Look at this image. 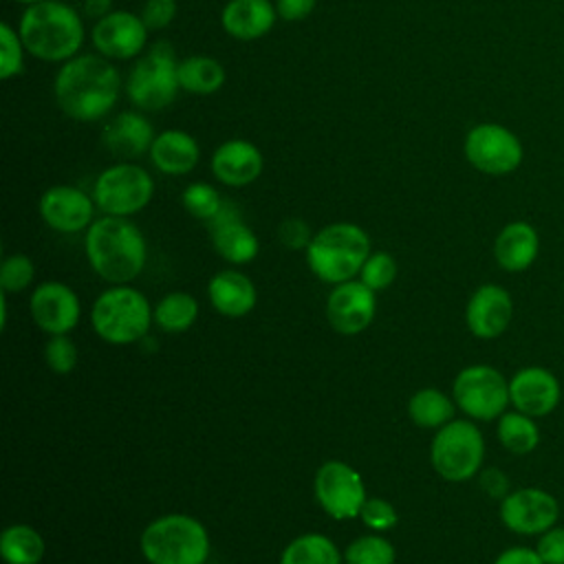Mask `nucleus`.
<instances>
[{
  "mask_svg": "<svg viewBox=\"0 0 564 564\" xmlns=\"http://www.w3.org/2000/svg\"><path fill=\"white\" fill-rule=\"evenodd\" d=\"M123 84L112 59L104 55H75L55 73L53 97L66 117L93 123L117 106Z\"/></svg>",
  "mask_w": 564,
  "mask_h": 564,
  "instance_id": "1",
  "label": "nucleus"
},
{
  "mask_svg": "<svg viewBox=\"0 0 564 564\" xmlns=\"http://www.w3.org/2000/svg\"><path fill=\"white\" fill-rule=\"evenodd\" d=\"M84 251L90 269L108 284H130L141 275L148 260L141 229L130 218L106 214L86 229Z\"/></svg>",
  "mask_w": 564,
  "mask_h": 564,
  "instance_id": "2",
  "label": "nucleus"
},
{
  "mask_svg": "<svg viewBox=\"0 0 564 564\" xmlns=\"http://www.w3.org/2000/svg\"><path fill=\"white\" fill-rule=\"evenodd\" d=\"M18 33L29 55L59 64L79 55L86 40L84 15L62 0H42L24 7Z\"/></svg>",
  "mask_w": 564,
  "mask_h": 564,
  "instance_id": "3",
  "label": "nucleus"
},
{
  "mask_svg": "<svg viewBox=\"0 0 564 564\" xmlns=\"http://www.w3.org/2000/svg\"><path fill=\"white\" fill-rule=\"evenodd\" d=\"M372 253L370 236L355 223H330L313 234L306 247L311 273L326 284H341L359 278V271Z\"/></svg>",
  "mask_w": 564,
  "mask_h": 564,
  "instance_id": "4",
  "label": "nucleus"
},
{
  "mask_svg": "<svg viewBox=\"0 0 564 564\" xmlns=\"http://www.w3.org/2000/svg\"><path fill=\"white\" fill-rule=\"evenodd\" d=\"M139 549L148 564H205L212 542L198 518L165 513L145 524Z\"/></svg>",
  "mask_w": 564,
  "mask_h": 564,
  "instance_id": "5",
  "label": "nucleus"
},
{
  "mask_svg": "<svg viewBox=\"0 0 564 564\" xmlns=\"http://www.w3.org/2000/svg\"><path fill=\"white\" fill-rule=\"evenodd\" d=\"M90 324L99 339L112 346L141 341L154 324L148 297L130 284H110L90 308Z\"/></svg>",
  "mask_w": 564,
  "mask_h": 564,
  "instance_id": "6",
  "label": "nucleus"
},
{
  "mask_svg": "<svg viewBox=\"0 0 564 564\" xmlns=\"http://www.w3.org/2000/svg\"><path fill=\"white\" fill-rule=\"evenodd\" d=\"M126 97L141 112H159L172 106L178 84V59L170 42H154L143 55L137 57L126 75Z\"/></svg>",
  "mask_w": 564,
  "mask_h": 564,
  "instance_id": "7",
  "label": "nucleus"
},
{
  "mask_svg": "<svg viewBox=\"0 0 564 564\" xmlns=\"http://www.w3.org/2000/svg\"><path fill=\"white\" fill-rule=\"evenodd\" d=\"M430 463L447 482H467L485 463V436L471 419H452L430 443Z\"/></svg>",
  "mask_w": 564,
  "mask_h": 564,
  "instance_id": "8",
  "label": "nucleus"
},
{
  "mask_svg": "<svg viewBox=\"0 0 564 564\" xmlns=\"http://www.w3.org/2000/svg\"><path fill=\"white\" fill-rule=\"evenodd\" d=\"M154 196V178L145 167L132 161H119L99 172L93 185V198L106 216L130 218L148 207Z\"/></svg>",
  "mask_w": 564,
  "mask_h": 564,
  "instance_id": "9",
  "label": "nucleus"
},
{
  "mask_svg": "<svg viewBox=\"0 0 564 564\" xmlns=\"http://www.w3.org/2000/svg\"><path fill=\"white\" fill-rule=\"evenodd\" d=\"M452 399L471 421H498L511 405L509 379L489 364L465 366L454 377Z\"/></svg>",
  "mask_w": 564,
  "mask_h": 564,
  "instance_id": "10",
  "label": "nucleus"
},
{
  "mask_svg": "<svg viewBox=\"0 0 564 564\" xmlns=\"http://www.w3.org/2000/svg\"><path fill=\"white\" fill-rule=\"evenodd\" d=\"M463 152L467 163L487 176H505L516 172L524 156L522 141L516 137V132L491 121L469 128L463 141Z\"/></svg>",
  "mask_w": 564,
  "mask_h": 564,
  "instance_id": "11",
  "label": "nucleus"
},
{
  "mask_svg": "<svg viewBox=\"0 0 564 564\" xmlns=\"http://www.w3.org/2000/svg\"><path fill=\"white\" fill-rule=\"evenodd\" d=\"M313 494L322 511L335 520L359 518L368 500L361 474L346 460H324L313 478Z\"/></svg>",
  "mask_w": 564,
  "mask_h": 564,
  "instance_id": "12",
  "label": "nucleus"
},
{
  "mask_svg": "<svg viewBox=\"0 0 564 564\" xmlns=\"http://www.w3.org/2000/svg\"><path fill=\"white\" fill-rule=\"evenodd\" d=\"M500 522L518 535H540L557 524L560 502L540 487H520L500 498Z\"/></svg>",
  "mask_w": 564,
  "mask_h": 564,
  "instance_id": "13",
  "label": "nucleus"
},
{
  "mask_svg": "<svg viewBox=\"0 0 564 564\" xmlns=\"http://www.w3.org/2000/svg\"><path fill=\"white\" fill-rule=\"evenodd\" d=\"M29 313L46 335H68L82 317V304L68 284L48 280L31 291Z\"/></svg>",
  "mask_w": 564,
  "mask_h": 564,
  "instance_id": "14",
  "label": "nucleus"
},
{
  "mask_svg": "<svg viewBox=\"0 0 564 564\" xmlns=\"http://www.w3.org/2000/svg\"><path fill=\"white\" fill-rule=\"evenodd\" d=\"M377 313V293L359 278L335 284L326 297V319L339 335L364 333Z\"/></svg>",
  "mask_w": 564,
  "mask_h": 564,
  "instance_id": "15",
  "label": "nucleus"
},
{
  "mask_svg": "<svg viewBox=\"0 0 564 564\" xmlns=\"http://www.w3.org/2000/svg\"><path fill=\"white\" fill-rule=\"evenodd\" d=\"M148 26L141 15L132 11H110L97 20L90 31L95 51L108 59H134L143 53L148 42Z\"/></svg>",
  "mask_w": 564,
  "mask_h": 564,
  "instance_id": "16",
  "label": "nucleus"
},
{
  "mask_svg": "<svg viewBox=\"0 0 564 564\" xmlns=\"http://www.w3.org/2000/svg\"><path fill=\"white\" fill-rule=\"evenodd\" d=\"M95 198L75 185H53L37 203L44 225L57 234L86 231L95 220Z\"/></svg>",
  "mask_w": 564,
  "mask_h": 564,
  "instance_id": "17",
  "label": "nucleus"
},
{
  "mask_svg": "<svg viewBox=\"0 0 564 564\" xmlns=\"http://www.w3.org/2000/svg\"><path fill=\"white\" fill-rule=\"evenodd\" d=\"M511 408L533 419H544L555 412L562 401L560 379L542 366H524L509 379Z\"/></svg>",
  "mask_w": 564,
  "mask_h": 564,
  "instance_id": "18",
  "label": "nucleus"
},
{
  "mask_svg": "<svg viewBox=\"0 0 564 564\" xmlns=\"http://www.w3.org/2000/svg\"><path fill=\"white\" fill-rule=\"evenodd\" d=\"M513 319L511 293L496 282L480 284L467 300L465 326L478 339L500 337Z\"/></svg>",
  "mask_w": 564,
  "mask_h": 564,
  "instance_id": "19",
  "label": "nucleus"
},
{
  "mask_svg": "<svg viewBox=\"0 0 564 564\" xmlns=\"http://www.w3.org/2000/svg\"><path fill=\"white\" fill-rule=\"evenodd\" d=\"M209 240L216 253L231 264H247L256 260L260 240L253 229L242 220L240 209L234 200H223L218 214L207 223Z\"/></svg>",
  "mask_w": 564,
  "mask_h": 564,
  "instance_id": "20",
  "label": "nucleus"
},
{
  "mask_svg": "<svg viewBox=\"0 0 564 564\" xmlns=\"http://www.w3.org/2000/svg\"><path fill=\"white\" fill-rule=\"evenodd\" d=\"M209 167L218 183L227 187H245L262 174L264 156L260 148L247 139H227L214 150Z\"/></svg>",
  "mask_w": 564,
  "mask_h": 564,
  "instance_id": "21",
  "label": "nucleus"
},
{
  "mask_svg": "<svg viewBox=\"0 0 564 564\" xmlns=\"http://www.w3.org/2000/svg\"><path fill=\"white\" fill-rule=\"evenodd\" d=\"M154 128L141 110H123L106 121L101 128L104 148L119 159H137L150 154Z\"/></svg>",
  "mask_w": 564,
  "mask_h": 564,
  "instance_id": "22",
  "label": "nucleus"
},
{
  "mask_svg": "<svg viewBox=\"0 0 564 564\" xmlns=\"http://www.w3.org/2000/svg\"><path fill=\"white\" fill-rule=\"evenodd\" d=\"M278 20L275 2L271 0H229L220 11L223 31L240 42L264 37Z\"/></svg>",
  "mask_w": 564,
  "mask_h": 564,
  "instance_id": "23",
  "label": "nucleus"
},
{
  "mask_svg": "<svg viewBox=\"0 0 564 564\" xmlns=\"http://www.w3.org/2000/svg\"><path fill=\"white\" fill-rule=\"evenodd\" d=\"M540 253L538 229L527 220L507 223L494 240V260L507 273L527 271Z\"/></svg>",
  "mask_w": 564,
  "mask_h": 564,
  "instance_id": "24",
  "label": "nucleus"
},
{
  "mask_svg": "<svg viewBox=\"0 0 564 564\" xmlns=\"http://www.w3.org/2000/svg\"><path fill=\"white\" fill-rule=\"evenodd\" d=\"M207 297L216 313L225 317H245L256 308L258 291L249 275L238 269H223L212 275L207 284Z\"/></svg>",
  "mask_w": 564,
  "mask_h": 564,
  "instance_id": "25",
  "label": "nucleus"
},
{
  "mask_svg": "<svg viewBox=\"0 0 564 564\" xmlns=\"http://www.w3.org/2000/svg\"><path fill=\"white\" fill-rule=\"evenodd\" d=\"M152 165L165 176H183L189 174L200 159V145L196 137L185 130H163L154 137L150 148Z\"/></svg>",
  "mask_w": 564,
  "mask_h": 564,
  "instance_id": "26",
  "label": "nucleus"
},
{
  "mask_svg": "<svg viewBox=\"0 0 564 564\" xmlns=\"http://www.w3.org/2000/svg\"><path fill=\"white\" fill-rule=\"evenodd\" d=\"M227 79L225 66L209 55H189L178 59V84L189 95H214Z\"/></svg>",
  "mask_w": 564,
  "mask_h": 564,
  "instance_id": "27",
  "label": "nucleus"
},
{
  "mask_svg": "<svg viewBox=\"0 0 564 564\" xmlns=\"http://www.w3.org/2000/svg\"><path fill=\"white\" fill-rule=\"evenodd\" d=\"M46 544L42 533L26 524L15 522L0 533V557L4 564H40L44 560Z\"/></svg>",
  "mask_w": 564,
  "mask_h": 564,
  "instance_id": "28",
  "label": "nucleus"
},
{
  "mask_svg": "<svg viewBox=\"0 0 564 564\" xmlns=\"http://www.w3.org/2000/svg\"><path fill=\"white\" fill-rule=\"evenodd\" d=\"M456 414V403L438 388H421L408 399V416L423 430H438Z\"/></svg>",
  "mask_w": 564,
  "mask_h": 564,
  "instance_id": "29",
  "label": "nucleus"
},
{
  "mask_svg": "<svg viewBox=\"0 0 564 564\" xmlns=\"http://www.w3.org/2000/svg\"><path fill=\"white\" fill-rule=\"evenodd\" d=\"M498 443L516 456H527L540 445L538 419L522 414L518 410H507L496 421Z\"/></svg>",
  "mask_w": 564,
  "mask_h": 564,
  "instance_id": "30",
  "label": "nucleus"
},
{
  "mask_svg": "<svg viewBox=\"0 0 564 564\" xmlns=\"http://www.w3.org/2000/svg\"><path fill=\"white\" fill-rule=\"evenodd\" d=\"M344 553L324 533H302L280 553L278 564H341Z\"/></svg>",
  "mask_w": 564,
  "mask_h": 564,
  "instance_id": "31",
  "label": "nucleus"
},
{
  "mask_svg": "<svg viewBox=\"0 0 564 564\" xmlns=\"http://www.w3.org/2000/svg\"><path fill=\"white\" fill-rule=\"evenodd\" d=\"M152 317L163 333H185L198 317V302L187 291H170L152 306Z\"/></svg>",
  "mask_w": 564,
  "mask_h": 564,
  "instance_id": "32",
  "label": "nucleus"
},
{
  "mask_svg": "<svg viewBox=\"0 0 564 564\" xmlns=\"http://www.w3.org/2000/svg\"><path fill=\"white\" fill-rule=\"evenodd\" d=\"M394 544L375 531L355 538L344 551L346 564H394Z\"/></svg>",
  "mask_w": 564,
  "mask_h": 564,
  "instance_id": "33",
  "label": "nucleus"
},
{
  "mask_svg": "<svg viewBox=\"0 0 564 564\" xmlns=\"http://www.w3.org/2000/svg\"><path fill=\"white\" fill-rule=\"evenodd\" d=\"M223 196L218 194V189L205 181H194L189 183L183 194H181V203L185 207V212L203 223H209L218 209L223 207Z\"/></svg>",
  "mask_w": 564,
  "mask_h": 564,
  "instance_id": "34",
  "label": "nucleus"
},
{
  "mask_svg": "<svg viewBox=\"0 0 564 564\" xmlns=\"http://www.w3.org/2000/svg\"><path fill=\"white\" fill-rule=\"evenodd\" d=\"M24 42L9 22H0V79L9 82L24 70Z\"/></svg>",
  "mask_w": 564,
  "mask_h": 564,
  "instance_id": "35",
  "label": "nucleus"
},
{
  "mask_svg": "<svg viewBox=\"0 0 564 564\" xmlns=\"http://www.w3.org/2000/svg\"><path fill=\"white\" fill-rule=\"evenodd\" d=\"M35 280V262L26 253H11L0 264L2 293H22Z\"/></svg>",
  "mask_w": 564,
  "mask_h": 564,
  "instance_id": "36",
  "label": "nucleus"
},
{
  "mask_svg": "<svg viewBox=\"0 0 564 564\" xmlns=\"http://www.w3.org/2000/svg\"><path fill=\"white\" fill-rule=\"evenodd\" d=\"M399 273V264L388 251H372L359 271V280L375 293L388 289Z\"/></svg>",
  "mask_w": 564,
  "mask_h": 564,
  "instance_id": "37",
  "label": "nucleus"
},
{
  "mask_svg": "<svg viewBox=\"0 0 564 564\" xmlns=\"http://www.w3.org/2000/svg\"><path fill=\"white\" fill-rule=\"evenodd\" d=\"M77 346L68 335H51L44 346V361L55 375H68L77 366Z\"/></svg>",
  "mask_w": 564,
  "mask_h": 564,
  "instance_id": "38",
  "label": "nucleus"
},
{
  "mask_svg": "<svg viewBox=\"0 0 564 564\" xmlns=\"http://www.w3.org/2000/svg\"><path fill=\"white\" fill-rule=\"evenodd\" d=\"M359 518L364 522V527H368L370 531L375 533H383V531H390L397 527L399 522V513L394 509L392 502H388L386 498H379V496H370L361 511H359Z\"/></svg>",
  "mask_w": 564,
  "mask_h": 564,
  "instance_id": "39",
  "label": "nucleus"
},
{
  "mask_svg": "<svg viewBox=\"0 0 564 564\" xmlns=\"http://www.w3.org/2000/svg\"><path fill=\"white\" fill-rule=\"evenodd\" d=\"M278 240L289 251H300V249L306 251V247L313 240V231H311L308 223L302 218H284L278 225Z\"/></svg>",
  "mask_w": 564,
  "mask_h": 564,
  "instance_id": "40",
  "label": "nucleus"
},
{
  "mask_svg": "<svg viewBox=\"0 0 564 564\" xmlns=\"http://www.w3.org/2000/svg\"><path fill=\"white\" fill-rule=\"evenodd\" d=\"M176 0H145L141 7V20L148 31H161L176 18Z\"/></svg>",
  "mask_w": 564,
  "mask_h": 564,
  "instance_id": "41",
  "label": "nucleus"
},
{
  "mask_svg": "<svg viewBox=\"0 0 564 564\" xmlns=\"http://www.w3.org/2000/svg\"><path fill=\"white\" fill-rule=\"evenodd\" d=\"M535 551L544 564H564V527L555 524L540 533Z\"/></svg>",
  "mask_w": 564,
  "mask_h": 564,
  "instance_id": "42",
  "label": "nucleus"
},
{
  "mask_svg": "<svg viewBox=\"0 0 564 564\" xmlns=\"http://www.w3.org/2000/svg\"><path fill=\"white\" fill-rule=\"evenodd\" d=\"M317 7V0H275L278 18L284 22H300L306 20Z\"/></svg>",
  "mask_w": 564,
  "mask_h": 564,
  "instance_id": "43",
  "label": "nucleus"
},
{
  "mask_svg": "<svg viewBox=\"0 0 564 564\" xmlns=\"http://www.w3.org/2000/svg\"><path fill=\"white\" fill-rule=\"evenodd\" d=\"M494 564H544L531 546H509L498 553Z\"/></svg>",
  "mask_w": 564,
  "mask_h": 564,
  "instance_id": "44",
  "label": "nucleus"
},
{
  "mask_svg": "<svg viewBox=\"0 0 564 564\" xmlns=\"http://www.w3.org/2000/svg\"><path fill=\"white\" fill-rule=\"evenodd\" d=\"M480 482H482V489L489 494V496H505L507 491V478L498 471V469H487L480 474Z\"/></svg>",
  "mask_w": 564,
  "mask_h": 564,
  "instance_id": "45",
  "label": "nucleus"
},
{
  "mask_svg": "<svg viewBox=\"0 0 564 564\" xmlns=\"http://www.w3.org/2000/svg\"><path fill=\"white\" fill-rule=\"evenodd\" d=\"M84 18L90 20H101L112 11V0H84Z\"/></svg>",
  "mask_w": 564,
  "mask_h": 564,
  "instance_id": "46",
  "label": "nucleus"
},
{
  "mask_svg": "<svg viewBox=\"0 0 564 564\" xmlns=\"http://www.w3.org/2000/svg\"><path fill=\"white\" fill-rule=\"evenodd\" d=\"M13 2H20V4L29 7V4H35V2H42V0H13Z\"/></svg>",
  "mask_w": 564,
  "mask_h": 564,
  "instance_id": "47",
  "label": "nucleus"
}]
</instances>
